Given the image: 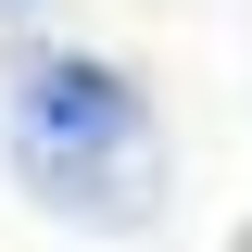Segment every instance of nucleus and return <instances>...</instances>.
Segmentation results:
<instances>
[{"mask_svg":"<svg viewBox=\"0 0 252 252\" xmlns=\"http://www.w3.org/2000/svg\"><path fill=\"white\" fill-rule=\"evenodd\" d=\"M0 101H13V139H51V152H101V139H152V89L101 51H13L0 63Z\"/></svg>","mask_w":252,"mask_h":252,"instance_id":"obj_1","label":"nucleus"},{"mask_svg":"<svg viewBox=\"0 0 252 252\" xmlns=\"http://www.w3.org/2000/svg\"><path fill=\"white\" fill-rule=\"evenodd\" d=\"M13 177H26L51 215H76V227H139V215L164 202V164H152V139H101V152L13 139Z\"/></svg>","mask_w":252,"mask_h":252,"instance_id":"obj_2","label":"nucleus"},{"mask_svg":"<svg viewBox=\"0 0 252 252\" xmlns=\"http://www.w3.org/2000/svg\"><path fill=\"white\" fill-rule=\"evenodd\" d=\"M0 13H26V0H0Z\"/></svg>","mask_w":252,"mask_h":252,"instance_id":"obj_3","label":"nucleus"}]
</instances>
